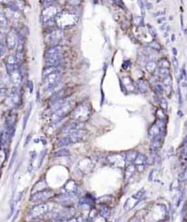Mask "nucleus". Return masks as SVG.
<instances>
[{"instance_id":"a19ab883","label":"nucleus","mask_w":187,"mask_h":222,"mask_svg":"<svg viewBox=\"0 0 187 222\" xmlns=\"http://www.w3.org/2000/svg\"><path fill=\"white\" fill-rule=\"evenodd\" d=\"M68 3L71 7H79L81 4V0H69Z\"/></svg>"},{"instance_id":"5701e85b","label":"nucleus","mask_w":187,"mask_h":222,"mask_svg":"<svg viewBox=\"0 0 187 222\" xmlns=\"http://www.w3.org/2000/svg\"><path fill=\"white\" fill-rule=\"evenodd\" d=\"M122 83V87L127 90L129 92H134L136 90V86L134 85L133 81L130 79V77H124L121 81Z\"/></svg>"},{"instance_id":"4c0bfd02","label":"nucleus","mask_w":187,"mask_h":222,"mask_svg":"<svg viewBox=\"0 0 187 222\" xmlns=\"http://www.w3.org/2000/svg\"><path fill=\"white\" fill-rule=\"evenodd\" d=\"M156 115H157L158 120H162V121H165L166 116H165V114H164V111H163V110H162V109L157 110V112H156Z\"/></svg>"},{"instance_id":"f257e3e1","label":"nucleus","mask_w":187,"mask_h":222,"mask_svg":"<svg viewBox=\"0 0 187 222\" xmlns=\"http://www.w3.org/2000/svg\"><path fill=\"white\" fill-rule=\"evenodd\" d=\"M79 21V17L76 14L70 12H61L58 13L55 17V24L60 29H68L74 27Z\"/></svg>"},{"instance_id":"6e6552de","label":"nucleus","mask_w":187,"mask_h":222,"mask_svg":"<svg viewBox=\"0 0 187 222\" xmlns=\"http://www.w3.org/2000/svg\"><path fill=\"white\" fill-rule=\"evenodd\" d=\"M61 80V72L60 71H55L50 74H48L47 76L44 77L43 80V85L46 90H48L55 85H57L60 82Z\"/></svg>"},{"instance_id":"f8f14e48","label":"nucleus","mask_w":187,"mask_h":222,"mask_svg":"<svg viewBox=\"0 0 187 222\" xmlns=\"http://www.w3.org/2000/svg\"><path fill=\"white\" fill-rule=\"evenodd\" d=\"M107 161L110 165L114 166V167H118V168L124 167L125 163H126L124 157L119 154H113V155H109L107 157Z\"/></svg>"},{"instance_id":"603ef678","label":"nucleus","mask_w":187,"mask_h":222,"mask_svg":"<svg viewBox=\"0 0 187 222\" xmlns=\"http://www.w3.org/2000/svg\"><path fill=\"white\" fill-rule=\"evenodd\" d=\"M170 30H171V27H170V26H168V28L163 31V37H164V38H167L168 35H169Z\"/></svg>"},{"instance_id":"c85d7f7f","label":"nucleus","mask_w":187,"mask_h":222,"mask_svg":"<svg viewBox=\"0 0 187 222\" xmlns=\"http://www.w3.org/2000/svg\"><path fill=\"white\" fill-rule=\"evenodd\" d=\"M145 69L148 72L153 73L157 70V63L153 61H148L145 64Z\"/></svg>"},{"instance_id":"4468645a","label":"nucleus","mask_w":187,"mask_h":222,"mask_svg":"<svg viewBox=\"0 0 187 222\" xmlns=\"http://www.w3.org/2000/svg\"><path fill=\"white\" fill-rule=\"evenodd\" d=\"M133 163H134V165H135V167H136V170H138V171L141 172V171L144 170L147 167V165H148V159H147V157L144 155L138 153L137 154V156H136V158H135V160H134Z\"/></svg>"},{"instance_id":"423d86ee","label":"nucleus","mask_w":187,"mask_h":222,"mask_svg":"<svg viewBox=\"0 0 187 222\" xmlns=\"http://www.w3.org/2000/svg\"><path fill=\"white\" fill-rule=\"evenodd\" d=\"M54 197H55V192L52 189L45 188L43 190L33 193L30 197V202H32V203L46 202Z\"/></svg>"},{"instance_id":"a18cd8bd","label":"nucleus","mask_w":187,"mask_h":222,"mask_svg":"<svg viewBox=\"0 0 187 222\" xmlns=\"http://www.w3.org/2000/svg\"><path fill=\"white\" fill-rule=\"evenodd\" d=\"M46 154H47V150H46V149H45L43 152L40 153V158H39V167L41 165V164H42V162H43V160H44V157H45Z\"/></svg>"},{"instance_id":"6ab92c4d","label":"nucleus","mask_w":187,"mask_h":222,"mask_svg":"<svg viewBox=\"0 0 187 222\" xmlns=\"http://www.w3.org/2000/svg\"><path fill=\"white\" fill-rule=\"evenodd\" d=\"M74 215H75V209L73 208L65 209L57 214V216H56V220H58V221L69 220V218H73Z\"/></svg>"},{"instance_id":"dca6fc26","label":"nucleus","mask_w":187,"mask_h":222,"mask_svg":"<svg viewBox=\"0 0 187 222\" xmlns=\"http://www.w3.org/2000/svg\"><path fill=\"white\" fill-rule=\"evenodd\" d=\"M79 129H82V123H77V122H73L70 123H68L66 126H64L61 130V135L66 136L69 135V134L79 130Z\"/></svg>"},{"instance_id":"de8ad7c7","label":"nucleus","mask_w":187,"mask_h":222,"mask_svg":"<svg viewBox=\"0 0 187 222\" xmlns=\"http://www.w3.org/2000/svg\"><path fill=\"white\" fill-rule=\"evenodd\" d=\"M6 52V47L3 43H0V58H1Z\"/></svg>"},{"instance_id":"412c9836","label":"nucleus","mask_w":187,"mask_h":222,"mask_svg":"<svg viewBox=\"0 0 187 222\" xmlns=\"http://www.w3.org/2000/svg\"><path fill=\"white\" fill-rule=\"evenodd\" d=\"M6 68L8 74H10L14 70L17 68V61L14 55H9L6 61Z\"/></svg>"},{"instance_id":"58836bf2","label":"nucleus","mask_w":187,"mask_h":222,"mask_svg":"<svg viewBox=\"0 0 187 222\" xmlns=\"http://www.w3.org/2000/svg\"><path fill=\"white\" fill-rule=\"evenodd\" d=\"M133 20H134V24L136 26H138V27H141V26H142L144 24L142 16H135Z\"/></svg>"},{"instance_id":"5fc2aeb1","label":"nucleus","mask_w":187,"mask_h":222,"mask_svg":"<svg viewBox=\"0 0 187 222\" xmlns=\"http://www.w3.org/2000/svg\"><path fill=\"white\" fill-rule=\"evenodd\" d=\"M144 6L147 7V9H149V10H151V9H153V4L152 3H150V2H147L146 4H144Z\"/></svg>"},{"instance_id":"20e7f679","label":"nucleus","mask_w":187,"mask_h":222,"mask_svg":"<svg viewBox=\"0 0 187 222\" xmlns=\"http://www.w3.org/2000/svg\"><path fill=\"white\" fill-rule=\"evenodd\" d=\"M64 39V33L62 29L56 28L49 32L45 37V42L48 46L53 47V46H59V44L61 42V40Z\"/></svg>"},{"instance_id":"a878e982","label":"nucleus","mask_w":187,"mask_h":222,"mask_svg":"<svg viewBox=\"0 0 187 222\" xmlns=\"http://www.w3.org/2000/svg\"><path fill=\"white\" fill-rule=\"evenodd\" d=\"M136 172V167L135 165L133 164H129L126 168H125V172H124V178L125 180H129L132 178V176L135 174Z\"/></svg>"},{"instance_id":"680f3d73","label":"nucleus","mask_w":187,"mask_h":222,"mask_svg":"<svg viewBox=\"0 0 187 222\" xmlns=\"http://www.w3.org/2000/svg\"><path fill=\"white\" fill-rule=\"evenodd\" d=\"M2 141H1V136H0V150H1V148H2Z\"/></svg>"},{"instance_id":"7ed1b4c3","label":"nucleus","mask_w":187,"mask_h":222,"mask_svg":"<svg viewBox=\"0 0 187 222\" xmlns=\"http://www.w3.org/2000/svg\"><path fill=\"white\" fill-rule=\"evenodd\" d=\"M87 134L88 133L86 130L79 129V130L75 131V132L69 134V135H66L63 138H61L58 143V146H65V145H69V144L80 143L86 139Z\"/></svg>"},{"instance_id":"aec40b11","label":"nucleus","mask_w":187,"mask_h":222,"mask_svg":"<svg viewBox=\"0 0 187 222\" xmlns=\"http://www.w3.org/2000/svg\"><path fill=\"white\" fill-rule=\"evenodd\" d=\"M9 76H10V81L15 85V87H18L20 85L21 81H22V74L19 69L16 68V70H14L9 74Z\"/></svg>"},{"instance_id":"37998d69","label":"nucleus","mask_w":187,"mask_h":222,"mask_svg":"<svg viewBox=\"0 0 187 222\" xmlns=\"http://www.w3.org/2000/svg\"><path fill=\"white\" fill-rule=\"evenodd\" d=\"M160 106H161V109H162V110L166 111V110H167V108H168L167 102H166L164 99H161V102H160Z\"/></svg>"},{"instance_id":"c756f323","label":"nucleus","mask_w":187,"mask_h":222,"mask_svg":"<svg viewBox=\"0 0 187 222\" xmlns=\"http://www.w3.org/2000/svg\"><path fill=\"white\" fill-rule=\"evenodd\" d=\"M100 214L101 217L107 218L110 216V209H109L107 205H101L100 206Z\"/></svg>"},{"instance_id":"864d4df0","label":"nucleus","mask_w":187,"mask_h":222,"mask_svg":"<svg viewBox=\"0 0 187 222\" xmlns=\"http://www.w3.org/2000/svg\"><path fill=\"white\" fill-rule=\"evenodd\" d=\"M164 14H165V12H163V11H158V12H156V13H154V16L155 17H159V16H164Z\"/></svg>"},{"instance_id":"9b49d317","label":"nucleus","mask_w":187,"mask_h":222,"mask_svg":"<svg viewBox=\"0 0 187 222\" xmlns=\"http://www.w3.org/2000/svg\"><path fill=\"white\" fill-rule=\"evenodd\" d=\"M48 210H49V205L47 204V203H44V204H39V205L33 207L30 209L29 216L31 218H39V217L43 216L46 213H48Z\"/></svg>"},{"instance_id":"f704fd0d","label":"nucleus","mask_w":187,"mask_h":222,"mask_svg":"<svg viewBox=\"0 0 187 222\" xmlns=\"http://www.w3.org/2000/svg\"><path fill=\"white\" fill-rule=\"evenodd\" d=\"M8 25V19L5 14L0 12V28H6Z\"/></svg>"},{"instance_id":"c9c22d12","label":"nucleus","mask_w":187,"mask_h":222,"mask_svg":"<svg viewBox=\"0 0 187 222\" xmlns=\"http://www.w3.org/2000/svg\"><path fill=\"white\" fill-rule=\"evenodd\" d=\"M148 47H149V48H151V49H154L155 51H160L161 49H162V47H161V45L159 44V42H157V41H155V40H153V41L150 42V43L148 44Z\"/></svg>"},{"instance_id":"a211bd4d","label":"nucleus","mask_w":187,"mask_h":222,"mask_svg":"<svg viewBox=\"0 0 187 222\" xmlns=\"http://www.w3.org/2000/svg\"><path fill=\"white\" fill-rule=\"evenodd\" d=\"M164 134L158 135L152 138V144H151V152H158L159 149L163 145L164 142Z\"/></svg>"},{"instance_id":"bb28decb","label":"nucleus","mask_w":187,"mask_h":222,"mask_svg":"<svg viewBox=\"0 0 187 222\" xmlns=\"http://www.w3.org/2000/svg\"><path fill=\"white\" fill-rule=\"evenodd\" d=\"M94 204V199L89 195H86L80 200V205L81 206H87V207H91Z\"/></svg>"},{"instance_id":"f03ea898","label":"nucleus","mask_w":187,"mask_h":222,"mask_svg":"<svg viewBox=\"0 0 187 222\" xmlns=\"http://www.w3.org/2000/svg\"><path fill=\"white\" fill-rule=\"evenodd\" d=\"M91 115V108L89 104L83 102L73 109L70 114V118L77 123H84L89 119Z\"/></svg>"},{"instance_id":"79ce46f5","label":"nucleus","mask_w":187,"mask_h":222,"mask_svg":"<svg viewBox=\"0 0 187 222\" xmlns=\"http://www.w3.org/2000/svg\"><path fill=\"white\" fill-rule=\"evenodd\" d=\"M138 4L140 6V9H141V13L142 16H144L145 14V6H144V3L142 0H138Z\"/></svg>"},{"instance_id":"6e6d98bb","label":"nucleus","mask_w":187,"mask_h":222,"mask_svg":"<svg viewBox=\"0 0 187 222\" xmlns=\"http://www.w3.org/2000/svg\"><path fill=\"white\" fill-rule=\"evenodd\" d=\"M30 138H31V135H28V139H26V142H25V146L28 144V142H29V140H30Z\"/></svg>"},{"instance_id":"1a4fd4ad","label":"nucleus","mask_w":187,"mask_h":222,"mask_svg":"<svg viewBox=\"0 0 187 222\" xmlns=\"http://www.w3.org/2000/svg\"><path fill=\"white\" fill-rule=\"evenodd\" d=\"M58 13H59L58 7L54 5L44 7V9L41 12V15H40V20L43 23L49 22L53 19V18L56 17V16L58 15Z\"/></svg>"},{"instance_id":"b1692460","label":"nucleus","mask_w":187,"mask_h":222,"mask_svg":"<svg viewBox=\"0 0 187 222\" xmlns=\"http://www.w3.org/2000/svg\"><path fill=\"white\" fill-rule=\"evenodd\" d=\"M62 54V48L60 46H53L49 47L45 52V58H49L53 56H58Z\"/></svg>"},{"instance_id":"4be33fe9","label":"nucleus","mask_w":187,"mask_h":222,"mask_svg":"<svg viewBox=\"0 0 187 222\" xmlns=\"http://www.w3.org/2000/svg\"><path fill=\"white\" fill-rule=\"evenodd\" d=\"M64 193H75L78 191V185L74 180H69L62 188Z\"/></svg>"},{"instance_id":"3c124183","label":"nucleus","mask_w":187,"mask_h":222,"mask_svg":"<svg viewBox=\"0 0 187 222\" xmlns=\"http://www.w3.org/2000/svg\"><path fill=\"white\" fill-rule=\"evenodd\" d=\"M0 3L7 7L8 5H10L12 3V0H0Z\"/></svg>"},{"instance_id":"72a5a7b5","label":"nucleus","mask_w":187,"mask_h":222,"mask_svg":"<svg viewBox=\"0 0 187 222\" xmlns=\"http://www.w3.org/2000/svg\"><path fill=\"white\" fill-rule=\"evenodd\" d=\"M69 155H70V153L69 152L68 149H61V150H59V151L54 153V155L56 157H65V156H69Z\"/></svg>"},{"instance_id":"09e8293b","label":"nucleus","mask_w":187,"mask_h":222,"mask_svg":"<svg viewBox=\"0 0 187 222\" xmlns=\"http://www.w3.org/2000/svg\"><path fill=\"white\" fill-rule=\"evenodd\" d=\"M173 65H174V69L177 70V68H178V60H177L176 56H174L173 57Z\"/></svg>"},{"instance_id":"39448f33","label":"nucleus","mask_w":187,"mask_h":222,"mask_svg":"<svg viewBox=\"0 0 187 222\" xmlns=\"http://www.w3.org/2000/svg\"><path fill=\"white\" fill-rule=\"evenodd\" d=\"M72 105H71V102L69 100H68V102L59 110H57L56 112L52 113L50 120L53 123H57L59 122H60L63 118H65L71 111Z\"/></svg>"},{"instance_id":"0eeeda50","label":"nucleus","mask_w":187,"mask_h":222,"mask_svg":"<svg viewBox=\"0 0 187 222\" xmlns=\"http://www.w3.org/2000/svg\"><path fill=\"white\" fill-rule=\"evenodd\" d=\"M144 193H145V189H144V188H142V189H140L137 193H135L134 195H133L130 197H129V198L126 200L125 204H124V206H123L124 210H125V211H129V210L133 209L139 204V203H140L141 199L143 197Z\"/></svg>"},{"instance_id":"cd10ccee","label":"nucleus","mask_w":187,"mask_h":222,"mask_svg":"<svg viewBox=\"0 0 187 222\" xmlns=\"http://www.w3.org/2000/svg\"><path fill=\"white\" fill-rule=\"evenodd\" d=\"M137 152L135 151H129L126 153L125 156H124V159H125V162L129 163V164H133L137 156Z\"/></svg>"},{"instance_id":"7c9ffc66","label":"nucleus","mask_w":187,"mask_h":222,"mask_svg":"<svg viewBox=\"0 0 187 222\" xmlns=\"http://www.w3.org/2000/svg\"><path fill=\"white\" fill-rule=\"evenodd\" d=\"M155 71L157 72V76L160 77V78H162V79H163V78H165V77H167V76H169V75H170V70H169V69L159 68V69L156 70Z\"/></svg>"},{"instance_id":"393cba45","label":"nucleus","mask_w":187,"mask_h":222,"mask_svg":"<svg viewBox=\"0 0 187 222\" xmlns=\"http://www.w3.org/2000/svg\"><path fill=\"white\" fill-rule=\"evenodd\" d=\"M137 85V89L140 92L142 93H146V92L149 90V83L146 80L144 79H140L137 81L136 82Z\"/></svg>"},{"instance_id":"473e14b6","label":"nucleus","mask_w":187,"mask_h":222,"mask_svg":"<svg viewBox=\"0 0 187 222\" xmlns=\"http://www.w3.org/2000/svg\"><path fill=\"white\" fill-rule=\"evenodd\" d=\"M55 71H60V70L59 69V66H55V67H47L44 71H43V77L47 76L48 74H50L52 72H55Z\"/></svg>"},{"instance_id":"49530a36","label":"nucleus","mask_w":187,"mask_h":222,"mask_svg":"<svg viewBox=\"0 0 187 222\" xmlns=\"http://www.w3.org/2000/svg\"><path fill=\"white\" fill-rule=\"evenodd\" d=\"M53 2H54V0H43L42 4H43L44 7H47L52 6L53 5Z\"/></svg>"},{"instance_id":"e433bc0d","label":"nucleus","mask_w":187,"mask_h":222,"mask_svg":"<svg viewBox=\"0 0 187 222\" xmlns=\"http://www.w3.org/2000/svg\"><path fill=\"white\" fill-rule=\"evenodd\" d=\"M147 28H148V32L150 33V35H151L152 37H153V38H157V32L155 30V28L150 24H147Z\"/></svg>"},{"instance_id":"2f4dec72","label":"nucleus","mask_w":187,"mask_h":222,"mask_svg":"<svg viewBox=\"0 0 187 222\" xmlns=\"http://www.w3.org/2000/svg\"><path fill=\"white\" fill-rule=\"evenodd\" d=\"M157 66L159 67V68H164V69H169L170 68V66H171V64H170V61H168L167 59H165V58H162V59H161L159 61H158V63H157Z\"/></svg>"},{"instance_id":"0e129e2a","label":"nucleus","mask_w":187,"mask_h":222,"mask_svg":"<svg viewBox=\"0 0 187 222\" xmlns=\"http://www.w3.org/2000/svg\"><path fill=\"white\" fill-rule=\"evenodd\" d=\"M34 222H39V221H34Z\"/></svg>"},{"instance_id":"4d7b16f0","label":"nucleus","mask_w":187,"mask_h":222,"mask_svg":"<svg viewBox=\"0 0 187 222\" xmlns=\"http://www.w3.org/2000/svg\"><path fill=\"white\" fill-rule=\"evenodd\" d=\"M68 222H77V218H69V219L68 220Z\"/></svg>"},{"instance_id":"13d9d810","label":"nucleus","mask_w":187,"mask_h":222,"mask_svg":"<svg viewBox=\"0 0 187 222\" xmlns=\"http://www.w3.org/2000/svg\"><path fill=\"white\" fill-rule=\"evenodd\" d=\"M28 88H29V90H30V92H32V81H28Z\"/></svg>"},{"instance_id":"8fccbe9b","label":"nucleus","mask_w":187,"mask_h":222,"mask_svg":"<svg viewBox=\"0 0 187 222\" xmlns=\"http://www.w3.org/2000/svg\"><path fill=\"white\" fill-rule=\"evenodd\" d=\"M93 222H106V218H103V217H101V216H99V217H97L95 218V220L93 221Z\"/></svg>"},{"instance_id":"c03bdc74","label":"nucleus","mask_w":187,"mask_h":222,"mask_svg":"<svg viewBox=\"0 0 187 222\" xmlns=\"http://www.w3.org/2000/svg\"><path fill=\"white\" fill-rule=\"evenodd\" d=\"M156 22H157V24H159V25H162V24L165 23V22H166V16H162L157 17Z\"/></svg>"},{"instance_id":"052dcab7","label":"nucleus","mask_w":187,"mask_h":222,"mask_svg":"<svg viewBox=\"0 0 187 222\" xmlns=\"http://www.w3.org/2000/svg\"><path fill=\"white\" fill-rule=\"evenodd\" d=\"M173 52H174V56H176L177 51H176V49H175V48H173Z\"/></svg>"},{"instance_id":"ddd939ff","label":"nucleus","mask_w":187,"mask_h":222,"mask_svg":"<svg viewBox=\"0 0 187 222\" xmlns=\"http://www.w3.org/2000/svg\"><path fill=\"white\" fill-rule=\"evenodd\" d=\"M94 167V163L92 162V160L89 157L81 159L79 164H78V168L80 172L83 174H89L91 172V170Z\"/></svg>"},{"instance_id":"ea45409f","label":"nucleus","mask_w":187,"mask_h":222,"mask_svg":"<svg viewBox=\"0 0 187 222\" xmlns=\"http://www.w3.org/2000/svg\"><path fill=\"white\" fill-rule=\"evenodd\" d=\"M30 112H31V105L29 106V108H28V112L26 113V114H25V116H24V120H23V129H25V127H26V124H27V123H28V120Z\"/></svg>"},{"instance_id":"e2e57ef3","label":"nucleus","mask_w":187,"mask_h":222,"mask_svg":"<svg viewBox=\"0 0 187 222\" xmlns=\"http://www.w3.org/2000/svg\"><path fill=\"white\" fill-rule=\"evenodd\" d=\"M132 222H140V221H132Z\"/></svg>"},{"instance_id":"f3484780","label":"nucleus","mask_w":187,"mask_h":222,"mask_svg":"<svg viewBox=\"0 0 187 222\" xmlns=\"http://www.w3.org/2000/svg\"><path fill=\"white\" fill-rule=\"evenodd\" d=\"M19 101H20L19 92H18V90L16 89H14L11 91V93L8 95V97L7 98L6 103H7V105L10 106V107H15L19 103Z\"/></svg>"},{"instance_id":"bf43d9fd","label":"nucleus","mask_w":187,"mask_h":222,"mask_svg":"<svg viewBox=\"0 0 187 222\" xmlns=\"http://www.w3.org/2000/svg\"><path fill=\"white\" fill-rule=\"evenodd\" d=\"M171 40L174 42V40H175V35L174 34H173V35H171Z\"/></svg>"},{"instance_id":"2eb2a0df","label":"nucleus","mask_w":187,"mask_h":222,"mask_svg":"<svg viewBox=\"0 0 187 222\" xmlns=\"http://www.w3.org/2000/svg\"><path fill=\"white\" fill-rule=\"evenodd\" d=\"M5 39L8 49H14L16 47L18 41V36L15 31H9Z\"/></svg>"},{"instance_id":"9d476101","label":"nucleus","mask_w":187,"mask_h":222,"mask_svg":"<svg viewBox=\"0 0 187 222\" xmlns=\"http://www.w3.org/2000/svg\"><path fill=\"white\" fill-rule=\"evenodd\" d=\"M149 136L154 137L161 134H165V121L162 120H157L156 123H154L149 129Z\"/></svg>"}]
</instances>
